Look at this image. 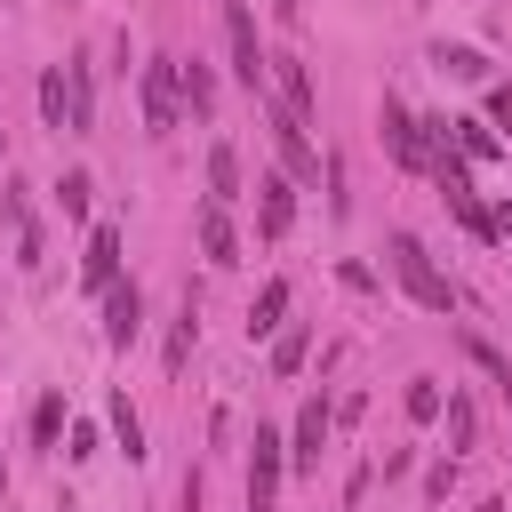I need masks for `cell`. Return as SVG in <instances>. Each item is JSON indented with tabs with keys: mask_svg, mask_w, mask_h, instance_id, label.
<instances>
[{
	"mask_svg": "<svg viewBox=\"0 0 512 512\" xmlns=\"http://www.w3.org/2000/svg\"><path fill=\"white\" fill-rule=\"evenodd\" d=\"M432 64H440V72H456V80H488V56H480V48H464V40H456V48H432Z\"/></svg>",
	"mask_w": 512,
	"mask_h": 512,
	"instance_id": "19",
	"label": "cell"
},
{
	"mask_svg": "<svg viewBox=\"0 0 512 512\" xmlns=\"http://www.w3.org/2000/svg\"><path fill=\"white\" fill-rule=\"evenodd\" d=\"M264 80H272V104H280V112H296V120L312 128V112H320V88H312V72H304L296 56H264Z\"/></svg>",
	"mask_w": 512,
	"mask_h": 512,
	"instance_id": "6",
	"label": "cell"
},
{
	"mask_svg": "<svg viewBox=\"0 0 512 512\" xmlns=\"http://www.w3.org/2000/svg\"><path fill=\"white\" fill-rule=\"evenodd\" d=\"M192 344H200V304L184 296V304H176V328H168V376L192 360Z\"/></svg>",
	"mask_w": 512,
	"mask_h": 512,
	"instance_id": "18",
	"label": "cell"
},
{
	"mask_svg": "<svg viewBox=\"0 0 512 512\" xmlns=\"http://www.w3.org/2000/svg\"><path fill=\"white\" fill-rule=\"evenodd\" d=\"M288 224H296V176H264V184H256V232L280 240Z\"/></svg>",
	"mask_w": 512,
	"mask_h": 512,
	"instance_id": "11",
	"label": "cell"
},
{
	"mask_svg": "<svg viewBox=\"0 0 512 512\" xmlns=\"http://www.w3.org/2000/svg\"><path fill=\"white\" fill-rule=\"evenodd\" d=\"M112 432H120V448H128V464H144V424H136V408H128V392H112Z\"/></svg>",
	"mask_w": 512,
	"mask_h": 512,
	"instance_id": "20",
	"label": "cell"
},
{
	"mask_svg": "<svg viewBox=\"0 0 512 512\" xmlns=\"http://www.w3.org/2000/svg\"><path fill=\"white\" fill-rule=\"evenodd\" d=\"M472 432H480V416H472V400L456 392V400H448V456H464V448H472Z\"/></svg>",
	"mask_w": 512,
	"mask_h": 512,
	"instance_id": "21",
	"label": "cell"
},
{
	"mask_svg": "<svg viewBox=\"0 0 512 512\" xmlns=\"http://www.w3.org/2000/svg\"><path fill=\"white\" fill-rule=\"evenodd\" d=\"M0 488H8V464H0Z\"/></svg>",
	"mask_w": 512,
	"mask_h": 512,
	"instance_id": "30",
	"label": "cell"
},
{
	"mask_svg": "<svg viewBox=\"0 0 512 512\" xmlns=\"http://www.w3.org/2000/svg\"><path fill=\"white\" fill-rule=\"evenodd\" d=\"M224 40H232V72H240V88L264 96V48H256V16H248V0H224Z\"/></svg>",
	"mask_w": 512,
	"mask_h": 512,
	"instance_id": "5",
	"label": "cell"
},
{
	"mask_svg": "<svg viewBox=\"0 0 512 512\" xmlns=\"http://www.w3.org/2000/svg\"><path fill=\"white\" fill-rule=\"evenodd\" d=\"M304 352H312V336H304V328H288V336L272 344V368H280V376H296V368H304Z\"/></svg>",
	"mask_w": 512,
	"mask_h": 512,
	"instance_id": "23",
	"label": "cell"
},
{
	"mask_svg": "<svg viewBox=\"0 0 512 512\" xmlns=\"http://www.w3.org/2000/svg\"><path fill=\"white\" fill-rule=\"evenodd\" d=\"M288 320V280H264V296L248 304V336H272Z\"/></svg>",
	"mask_w": 512,
	"mask_h": 512,
	"instance_id": "17",
	"label": "cell"
},
{
	"mask_svg": "<svg viewBox=\"0 0 512 512\" xmlns=\"http://www.w3.org/2000/svg\"><path fill=\"white\" fill-rule=\"evenodd\" d=\"M80 272H88V288H112V280H120V224H96V232H88Z\"/></svg>",
	"mask_w": 512,
	"mask_h": 512,
	"instance_id": "13",
	"label": "cell"
},
{
	"mask_svg": "<svg viewBox=\"0 0 512 512\" xmlns=\"http://www.w3.org/2000/svg\"><path fill=\"white\" fill-rule=\"evenodd\" d=\"M392 272H400V288H408V296H416L424 312H448V304H456L448 272H440V264L424 256V240H416V232H392Z\"/></svg>",
	"mask_w": 512,
	"mask_h": 512,
	"instance_id": "1",
	"label": "cell"
},
{
	"mask_svg": "<svg viewBox=\"0 0 512 512\" xmlns=\"http://www.w3.org/2000/svg\"><path fill=\"white\" fill-rule=\"evenodd\" d=\"M488 224H496V232H504V240H512V200H504V208H496V216H488Z\"/></svg>",
	"mask_w": 512,
	"mask_h": 512,
	"instance_id": "29",
	"label": "cell"
},
{
	"mask_svg": "<svg viewBox=\"0 0 512 512\" xmlns=\"http://www.w3.org/2000/svg\"><path fill=\"white\" fill-rule=\"evenodd\" d=\"M56 72H64V128H72V136H88V120H96V72H88V48H80V56H64Z\"/></svg>",
	"mask_w": 512,
	"mask_h": 512,
	"instance_id": "8",
	"label": "cell"
},
{
	"mask_svg": "<svg viewBox=\"0 0 512 512\" xmlns=\"http://www.w3.org/2000/svg\"><path fill=\"white\" fill-rule=\"evenodd\" d=\"M184 112V88H176V56H152L144 64V136H168Z\"/></svg>",
	"mask_w": 512,
	"mask_h": 512,
	"instance_id": "3",
	"label": "cell"
},
{
	"mask_svg": "<svg viewBox=\"0 0 512 512\" xmlns=\"http://www.w3.org/2000/svg\"><path fill=\"white\" fill-rule=\"evenodd\" d=\"M440 128H448V144H456L464 160H496V152H504V136H496L488 120H440Z\"/></svg>",
	"mask_w": 512,
	"mask_h": 512,
	"instance_id": "14",
	"label": "cell"
},
{
	"mask_svg": "<svg viewBox=\"0 0 512 512\" xmlns=\"http://www.w3.org/2000/svg\"><path fill=\"white\" fill-rule=\"evenodd\" d=\"M176 88H184V104H192V112H200V120H208V112H216V72H208V64H200V56H192V64H184V56H176Z\"/></svg>",
	"mask_w": 512,
	"mask_h": 512,
	"instance_id": "15",
	"label": "cell"
},
{
	"mask_svg": "<svg viewBox=\"0 0 512 512\" xmlns=\"http://www.w3.org/2000/svg\"><path fill=\"white\" fill-rule=\"evenodd\" d=\"M488 112H496V128L512 136V88H496V96H488Z\"/></svg>",
	"mask_w": 512,
	"mask_h": 512,
	"instance_id": "28",
	"label": "cell"
},
{
	"mask_svg": "<svg viewBox=\"0 0 512 512\" xmlns=\"http://www.w3.org/2000/svg\"><path fill=\"white\" fill-rule=\"evenodd\" d=\"M136 328H144V288L112 280L104 288V344H136Z\"/></svg>",
	"mask_w": 512,
	"mask_h": 512,
	"instance_id": "9",
	"label": "cell"
},
{
	"mask_svg": "<svg viewBox=\"0 0 512 512\" xmlns=\"http://www.w3.org/2000/svg\"><path fill=\"white\" fill-rule=\"evenodd\" d=\"M408 416H416V424H432V416H440V384H432V376H416V384H408Z\"/></svg>",
	"mask_w": 512,
	"mask_h": 512,
	"instance_id": "26",
	"label": "cell"
},
{
	"mask_svg": "<svg viewBox=\"0 0 512 512\" xmlns=\"http://www.w3.org/2000/svg\"><path fill=\"white\" fill-rule=\"evenodd\" d=\"M384 144H392L400 168H432V136H424V120H416L400 96H384Z\"/></svg>",
	"mask_w": 512,
	"mask_h": 512,
	"instance_id": "7",
	"label": "cell"
},
{
	"mask_svg": "<svg viewBox=\"0 0 512 512\" xmlns=\"http://www.w3.org/2000/svg\"><path fill=\"white\" fill-rule=\"evenodd\" d=\"M464 352H472V368H488V376H496V384L512 392V360H504L496 344H480V336H464Z\"/></svg>",
	"mask_w": 512,
	"mask_h": 512,
	"instance_id": "24",
	"label": "cell"
},
{
	"mask_svg": "<svg viewBox=\"0 0 512 512\" xmlns=\"http://www.w3.org/2000/svg\"><path fill=\"white\" fill-rule=\"evenodd\" d=\"M88 192H96V184H88V176L72 168V176L56 184V208H64V216H88Z\"/></svg>",
	"mask_w": 512,
	"mask_h": 512,
	"instance_id": "25",
	"label": "cell"
},
{
	"mask_svg": "<svg viewBox=\"0 0 512 512\" xmlns=\"http://www.w3.org/2000/svg\"><path fill=\"white\" fill-rule=\"evenodd\" d=\"M328 424H336V408H328V400H304V416H296V440H288V464H296V472H320Z\"/></svg>",
	"mask_w": 512,
	"mask_h": 512,
	"instance_id": "10",
	"label": "cell"
},
{
	"mask_svg": "<svg viewBox=\"0 0 512 512\" xmlns=\"http://www.w3.org/2000/svg\"><path fill=\"white\" fill-rule=\"evenodd\" d=\"M256 104H264V128H272V144H280V160H288V176H296V184H312V176H320V152H312V136H304V120H296V112H280L272 96H256Z\"/></svg>",
	"mask_w": 512,
	"mask_h": 512,
	"instance_id": "4",
	"label": "cell"
},
{
	"mask_svg": "<svg viewBox=\"0 0 512 512\" xmlns=\"http://www.w3.org/2000/svg\"><path fill=\"white\" fill-rule=\"evenodd\" d=\"M200 248H208V264H240V232H232V216L216 208V200H200Z\"/></svg>",
	"mask_w": 512,
	"mask_h": 512,
	"instance_id": "12",
	"label": "cell"
},
{
	"mask_svg": "<svg viewBox=\"0 0 512 512\" xmlns=\"http://www.w3.org/2000/svg\"><path fill=\"white\" fill-rule=\"evenodd\" d=\"M208 200H216V208H232V200H240V152H232V144H216V152H208Z\"/></svg>",
	"mask_w": 512,
	"mask_h": 512,
	"instance_id": "16",
	"label": "cell"
},
{
	"mask_svg": "<svg viewBox=\"0 0 512 512\" xmlns=\"http://www.w3.org/2000/svg\"><path fill=\"white\" fill-rule=\"evenodd\" d=\"M40 112H48V128H64V72L40 80Z\"/></svg>",
	"mask_w": 512,
	"mask_h": 512,
	"instance_id": "27",
	"label": "cell"
},
{
	"mask_svg": "<svg viewBox=\"0 0 512 512\" xmlns=\"http://www.w3.org/2000/svg\"><path fill=\"white\" fill-rule=\"evenodd\" d=\"M280 464H288V440L272 424H256V440H248V512L280 504Z\"/></svg>",
	"mask_w": 512,
	"mask_h": 512,
	"instance_id": "2",
	"label": "cell"
},
{
	"mask_svg": "<svg viewBox=\"0 0 512 512\" xmlns=\"http://www.w3.org/2000/svg\"><path fill=\"white\" fill-rule=\"evenodd\" d=\"M56 432H64V392H40V408H32V440L48 448Z\"/></svg>",
	"mask_w": 512,
	"mask_h": 512,
	"instance_id": "22",
	"label": "cell"
}]
</instances>
